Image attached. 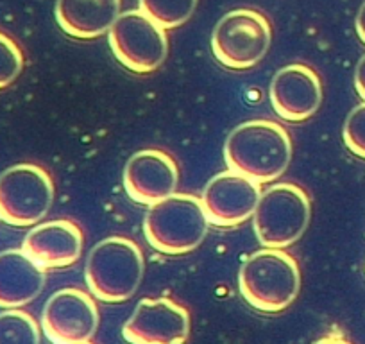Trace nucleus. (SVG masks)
Segmentation results:
<instances>
[{
  "label": "nucleus",
  "instance_id": "nucleus-2",
  "mask_svg": "<svg viewBox=\"0 0 365 344\" xmlns=\"http://www.w3.org/2000/svg\"><path fill=\"white\" fill-rule=\"evenodd\" d=\"M238 287L252 308L276 314L289 308L299 294V265L282 248L259 249L242 264Z\"/></svg>",
  "mask_w": 365,
  "mask_h": 344
},
{
  "label": "nucleus",
  "instance_id": "nucleus-1",
  "mask_svg": "<svg viewBox=\"0 0 365 344\" xmlns=\"http://www.w3.org/2000/svg\"><path fill=\"white\" fill-rule=\"evenodd\" d=\"M227 168L259 185L278 180L292 160V140L278 122L249 121L231 131L224 146Z\"/></svg>",
  "mask_w": 365,
  "mask_h": 344
},
{
  "label": "nucleus",
  "instance_id": "nucleus-11",
  "mask_svg": "<svg viewBox=\"0 0 365 344\" xmlns=\"http://www.w3.org/2000/svg\"><path fill=\"white\" fill-rule=\"evenodd\" d=\"M262 196L259 183L235 171L220 172L202 191V205L210 224L220 228L238 226L255 216Z\"/></svg>",
  "mask_w": 365,
  "mask_h": 344
},
{
  "label": "nucleus",
  "instance_id": "nucleus-4",
  "mask_svg": "<svg viewBox=\"0 0 365 344\" xmlns=\"http://www.w3.org/2000/svg\"><path fill=\"white\" fill-rule=\"evenodd\" d=\"M210 219L202 199L192 194H172L150 205L143 219L147 242L163 255H185L205 241Z\"/></svg>",
  "mask_w": 365,
  "mask_h": 344
},
{
  "label": "nucleus",
  "instance_id": "nucleus-13",
  "mask_svg": "<svg viewBox=\"0 0 365 344\" xmlns=\"http://www.w3.org/2000/svg\"><path fill=\"white\" fill-rule=\"evenodd\" d=\"M179 171L174 158L160 149H143L129 158L124 168V188L140 205H154L178 188Z\"/></svg>",
  "mask_w": 365,
  "mask_h": 344
},
{
  "label": "nucleus",
  "instance_id": "nucleus-15",
  "mask_svg": "<svg viewBox=\"0 0 365 344\" xmlns=\"http://www.w3.org/2000/svg\"><path fill=\"white\" fill-rule=\"evenodd\" d=\"M43 287L45 269L24 249L0 253V307H24L36 300Z\"/></svg>",
  "mask_w": 365,
  "mask_h": 344
},
{
  "label": "nucleus",
  "instance_id": "nucleus-19",
  "mask_svg": "<svg viewBox=\"0 0 365 344\" xmlns=\"http://www.w3.org/2000/svg\"><path fill=\"white\" fill-rule=\"evenodd\" d=\"M22 69L24 54L20 47L8 34L0 33V90L15 83Z\"/></svg>",
  "mask_w": 365,
  "mask_h": 344
},
{
  "label": "nucleus",
  "instance_id": "nucleus-23",
  "mask_svg": "<svg viewBox=\"0 0 365 344\" xmlns=\"http://www.w3.org/2000/svg\"><path fill=\"white\" fill-rule=\"evenodd\" d=\"M0 219H2V216H0Z\"/></svg>",
  "mask_w": 365,
  "mask_h": 344
},
{
  "label": "nucleus",
  "instance_id": "nucleus-20",
  "mask_svg": "<svg viewBox=\"0 0 365 344\" xmlns=\"http://www.w3.org/2000/svg\"><path fill=\"white\" fill-rule=\"evenodd\" d=\"M342 136L347 149L365 160V103L354 108L346 118Z\"/></svg>",
  "mask_w": 365,
  "mask_h": 344
},
{
  "label": "nucleus",
  "instance_id": "nucleus-9",
  "mask_svg": "<svg viewBox=\"0 0 365 344\" xmlns=\"http://www.w3.org/2000/svg\"><path fill=\"white\" fill-rule=\"evenodd\" d=\"M41 328L56 344H86L99 330V308L90 294L66 287L47 300Z\"/></svg>",
  "mask_w": 365,
  "mask_h": 344
},
{
  "label": "nucleus",
  "instance_id": "nucleus-22",
  "mask_svg": "<svg viewBox=\"0 0 365 344\" xmlns=\"http://www.w3.org/2000/svg\"><path fill=\"white\" fill-rule=\"evenodd\" d=\"M354 24H356L358 36H360V40L365 44V2L361 4L360 11H358V15H356V22Z\"/></svg>",
  "mask_w": 365,
  "mask_h": 344
},
{
  "label": "nucleus",
  "instance_id": "nucleus-6",
  "mask_svg": "<svg viewBox=\"0 0 365 344\" xmlns=\"http://www.w3.org/2000/svg\"><path fill=\"white\" fill-rule=\"evenodd\" d=\"M272 44V29L262 13L235 9L219 20L212 34V52L231 70L252 69Z\"/></svg>",
  "mask_w": 365,
  "mask_h": 344
},
{
  "label": "nucleus",
  "instance_id": "nucleus-10",
  "mask_svg": "<svg viewBox=\"0 0 365 344\" xmlns=\"http://www.w3.org/2000/svg\"><path fill=\"white\" fill-rule=\"evenodd\" d=\"M190 333V314L168 298H143L124 325L133 344H181Z\"/></svg>",
  "mask_w": 365,
  "mask_h": 344
},
{
  "label": "nucleus",
  "instance_id": "nucleus-16",
  "mask_svg": "<svg viewBox=\"0 0 365 344\" xmlns=\"http://www.w3.org/2000/svg\"><path fill=\"white\" fill-rule=\"evenodd\" d=\"M122 0H58L56 22L77 40H93L111 29L120 16Z\"/></svg>",
  "mask_w": 365,
  "mask_h": 344
},
{
  "label": "nucleus",
  "instance_id": "nucleus-12",
  "mask_svg": "<svg viewBox=\"0 0 365 344\" xmlns=\"http://www.w3.org/2000/svg\"><path fill=\"white\" fill-rule=\"evenodd\" d=\"M269 99L283 121L304 122L314 117L322 103L321 79L310 66L289 65L272 77Z\"/></svg>",
  "mask_w": 365,
  "mask_h": 344
},
{
  "label": "nucleus",
  "instance_id": "nucleus-3",
  "mask_svg": "<svg viewBox=\"0 0 365 344\" xmlns=\"http://www.w3.org/2000/svg\"><path fill=\"white\" fill-rule=\"evenodd\" d=\"M143 253L135 241L108 237L91 249L86 260V285L103 303H124L143 280Z\"/></svg>",
  "mask_w": 365,
  "mask_h": 344
},
{
  "label": "nucleus",
  "instance_id": "nucleus-5",
  "mask_svg": "<svg viewBox=\"0 0 365 344\" xmlns=\"http://www.w3.org/2000/svg\"><path fill=\"white\" fill-rule=\"evenodd\" d=\"M312 203L307 192L294 183H278L262 192L252 216L256 237L265 248L296 244L310 224Z\"/></svg>",
  "mask_w": 365,
  "mask_h": 344
},
{
  "label": "nucleus",
  "instance_id": "nucleus-17",
  "mask_svg": "<svg viewBox=\"0 0 365 344\" xmlns=\"http://www.w3.org/2000/svg\"><path fill=\"white\" fill-rule=\"evenodd\" d=\"M138 4L154 22L170 31L190 20L199 0H138Z\"/></svg>",
  "mask_w": 365,
  "mask_h": 344
},
{
  "label": "nucleus",
  "instance_id": "nucleus-14",
  "mask_svg": "<svg viewBox=\"0 0 365 344\" xmlns=\"http://www.w3.org/2000/svg\"><path fill=\"white\" fill-rule=\"evenodd\" d=\"M22 249L43 269L68 268L81 258L83 231L68 219L48 221L27 233Z\"/></svg>",
  "mask_w": 365,
  "mask_h": 344
},
{
  "label": "nucleus",
  "instance_id": "nucleus-8",
  "mask_svg": "<svg viewBox=\"0 0 365 344\" xmlns=\"http://www.w3.org/2000/svg\"><path fill=\"white\" fill-rule=\"evenodd\" d=\"M108 36L115 58L131 72L150 74L167 59V29L142 9L120 13Z\"/></svg>",
  "mask_w": 365,
  "mask_h": 344
},
{
  "label": "nucleus",
  "instance_id": "nucleus-21",
  "mask_svg": "<svg viewBox=\"0 0 365 344\" xmlns=\"http://www.w3.org/2000/svg\"><path fill=\"white\" fill-rule=\"evenodd\" d=\"M354 86H356L358 96L365 101V56L360 59L356 72H354Z\"/></svg>",
  "mask_w": 365,
  "mask_h": 344
},
{
  "label": "nucleus",
  "instance_id": "nucleus-7",
  "mask_svg": "<svg viewBox=\"0 0 365 344\" xmlns=\"http://www.w3.org/2000/svg\"><path fill=\"white\" fill-rule=\"evenodd\" d=\"M54 203V183L45 168L19 163L0 174V216L13 226L40 223Z\"/></svg>",
  "mask_w": 365,
  "mask_h": 344
},
{
  "label": "nucleus",
  "instance_id": "nucleus-18",
  "mask_svg": "<svg viewBox=\"0 0 365 344\" xmlns=\"http://www.w3.org/2000/svg\"><path fill=\"white\" fill-rule=\"evenodd\" d=\"M40 326L34 318L19 308L0 314V344H38Z\"/></svg>",
  "mask_w": 365,
  "mask_h": 344
}]
</instances>
